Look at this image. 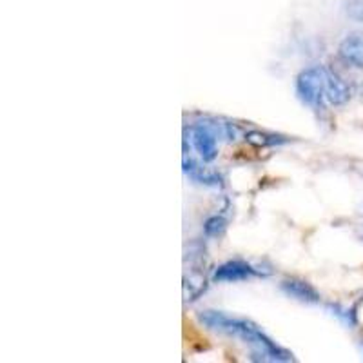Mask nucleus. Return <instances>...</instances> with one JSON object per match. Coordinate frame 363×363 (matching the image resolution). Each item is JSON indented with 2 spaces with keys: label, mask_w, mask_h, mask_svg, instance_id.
Masks as SVG:
<instances>
[{
  "label": "nucleus",
  "mask_w": 363,
  "mask_h": 363,
  "mask_svg": "<svg viewBox=\"0 0 363 363\" xmlns=\"http://www.w3.org/2000/svg\"><path fill=\"white\" fill-rule=\"evenodd\" d=\"M351 87L335 69L325 67V99L333 106H345L351 100Z\"/></svg>",
  "instance_id": "423d86ee"
},
{
  "label": "nucleus",
  "mask_w": 363,
  "mask_h": 363,
  "mask_svg": "<svg viewBox=\"0 0 363 363\" xmlns=\"http://www.w3.org/2000/svg\"><path fill=\"white\" fill-rule=\"evenodd\" d=\"M189 135L193 147L196 149V153L203 162H213L218 157V144H216V138L220 135L218 124L196 122L189 128Z\"/></svg>",
  "instance_id": "7ed1b4c3"
},
{
  "label": "nucleus",
  "mask_w": 363,
  "mask_h": 363,
  "mask_svg": "<svg viewBox=\"0 0 363 363\" xmlns=\"http://www.w3.org/2000/svg\"><path fill=\"white\" fill-rule=\"evenodd\" d=\"M184 173H186L191 180L196 182L199 186L223 187L222 174L216 173V171L213 169H207V167L200 165L199 162H194L193 158H187V155H184Z\"/></svg>",
  "instance_id": "0eeeda50"
},
{
  "label": "nucleus",
  "mask_w": 363,
  "mask_h": 363,
  "mask_svg": "<svg viewBox=\"0 0 363 363\" xmlns=\"http://www.w3.org/2000/svg\"><path fill=\"white\" fill-rule=\"evenodd\" d=\"M345 13L351 21L363 22V0H347Z\"/></svg>",
  "instance_id": "f8f14e48"
},
{
  "label": "nucleus",
  "mask_w": 363,
  "mask_h": 363,
  "mask_svg": "<svg viewBox=\"0 0 363 363\" xmlns=\"http://www.w3.org/2000/svg\"><path fill=\"white\" fill-rule=\"evenodd\" d=\"M271 271H264L244 260H229L218 265L213 272V280L218 284H235V281H245L255 277H269Z\"/></svg>",
  "instance_id": "20e7f679"
},
{
  "label": "nucleus",
  "mask_w": 363,
  "mask_h": 363,
  "mask_svg": "<svg viewBox=\"0 0 363 363\" xmlns=\"http://www.w3.org/2000/svg\"><path fill=\"white\" fill-rule=\"evenodd\" d=\"M207 278L202 271V264H191L189 272L184 277V298L186 301L199 300L207 291Z\"/></svg>",
  "instance_id": "1a4fd4ad"
},
{
  "label": "nucleus",
  "mask_w": 363,
  "mask_h": 363,
  "mask_svg": "<svg viewBox=\"0 0 363 363\" xmlns=\"http://www.w3.org/2000/svg\"><path fill=\"white\" fill-rule=\"evenodd\" d=\"M362 349H363V340H362Z\"/></svg>",
  "instance_id": "4468645a"
},
{
  "label": "nucleus",
  "mask_w": 363,
  "mask_h": 363,
  "mask_svg": "<svg viewBox=\"0 0 363 363\" xmlns=\"http://www.w3.org/2000/svg\"><path fill=\"white\" fill-rule=\"evenodd\" d=\"M227 229V220L220 215H213L203 222V235L207 238H218L225 233Z\"/></svg>",
  "instance_id": "9b49d317"
},
{
  "label": "nucleus",
  "mask_w": 363,
  "mask_h": 363,
  "mask_svg": "<svg viewBox=\"0 0 363 363\" xmlns=\"http://www.w3.org/2000/svg\"><path fill=\"white\" fill-rule=\"evenodd\" d=\"M245 142L255 147H274V145L287 144V138L281 135H272L265 131H249L245 133Z\"/></svg>",
  "instance_id": "9d476101"
},
{
  "label": "nucleus",
  "mask_w": 363,
  "mask_h": 363,
  "mask_svg": "<svg viewBox=\"0 0 363 363\" xmlns=\"http://www.w3.org/2000/svg\"><path fill=\"white\" fill-rule=\"evenodd\" d=\"M296 95L303 104L313 109H322L325 106V67L311 66L300 71L296 77Z\"/></svg>",
  "instance_id": "f03ea898"
},
{
  "label": "nucleus",
  "mask_w": 363,
  "mask_h": 363,
  "mask_svg": "<svg viewBox=\"0 0 363 363\" xmlns=\"http://www.w3.org/2000/svg\"><path fill=\"white\" fill-rule=\"evenodd\" d=\"M338 57L347 66L363 69V31H352L340 42Z\"/></svg>",
  "instance_id": "39448f33"
},
{
  "label": "nucleus",
  "mask_w": 363,
  "mask_h": 363,
  "mask_svg": "<svg viewBox=\"0 0 363 363\" xmlns=\"http://www.w3.org/2000/svg\"><path fill=\"white\" fill-rule=\"evenodd\" d=\"M199 322L207 329L233 336V338H238L247 343L252 349L251 359H255V362H294L293 352L278 345L271 336L265 335L260 325H256L247 318L231 316V314H225L223 311L207 309L199 313Z\"/></svg>",
  "instance_id": "f257e3e1"
},
{
  "label": "nucleus",
  "mask_w": 363,
  "mask_h": 363,
  "mask_svg": "<svg viewBox=\"0 0 363 363\" xmlns=\"http://www.w3.org/2000/svg\"><path fill=\"white\" fill-rule=\"evenodd\" d=\"M281 293H285L289 298L301 301V303H320V293L314 289L313 285L300 278H289L280 284Z\"/></svg>",
  "instance_id": "6e6552de"
},
{
  "label": "nucleus",
  "mask_w": 363,
  "mask_h": 363,
  "mask_svg": "<svg viewBox=\"0 0 363 363\" xmlns=\"http://www.w3.org/2000/svg\"><path fill=\"white\" fill-rule=\"evenodd\" d=\"M329 311H333L335 316H338L345 325H356V313L351 309H343L340 306H329Z\"/></svg>",
  "instance_id": "ddd939ff"
}]
</instances>
